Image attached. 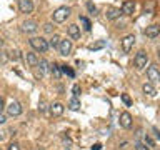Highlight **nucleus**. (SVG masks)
Segmentation results:
<instances>
[{"label": "nucleus", "instance_id": "obj_24", "mask_svg": "<svg viewBox=\"0 0 160 150\" xmlns=\"http://www.w3.org/2000/svg\"><path fill=\"white\" fill-rule=\"evenodd\" d=\"M38 67H40V70H42V73H43V72H47V70H48L47 60H38Z\"/></svg>", "mask_w": 160, "mask_h": 150}, {"label": "nucleus", "instance_id": "obj_32", "mask_svg": "<svg viewBox=\"0 0 160 150\" xmlns=\"http://www.w3.org/2000/svg\"><path fill=\"white\" fill-rule=\"evenodd\" d=\"M145 143H147L148 147H153V140L150 138V137H145Z\"/></svg>", "mask_w": 160, "mask_h": 150}, {"label": "nucleus", "instance_id": "obj_6", "mask_svg": "<svg viewBox=\"0 0 160 150\" xmlns=\"http://www.w3.org/2000/svg\"><path fill=\"white\" fill-rule=\"evenodd\" d=\"M58 52H60V55H63V57H68L70 52H72V40H67V38L62 40L58 45Z\"/></svg>", "mask_w": 160, "mask_h": 150}, {"label": "nucleus", "instance_id": "obj_20", "mask_svg": "<svg viewBox=\"0 0 160 150\" xmlns=\"http://www.w3.org/2000/svg\"><path fill=\"white\" fill-rule=\"evenodd\" d=\"M60 42H62V38L58 37V35H53L52 38H50V47H53V48H58V45H60Z\"/></svg>", "mask_w": 160, "mask_h": 150}, {"label": "nucleus", "instance_id": "obj_1", "mask_svg": "<svg viewBox=\"0 0 160 150\" xmlns=\"http://www.w3.org/2000/svg\"><path fill=\"white\" fill-rule=\"evenodd\" d=\"M30 45H32V48L33 50H37V52H47L48 47H50V43L47 42L45 38L42 37H33V38H30Z\"/></svg>", "mask_w": 160, "mask_h": 150}, {"label": "nucleus", "instance_id": "obj_26", "mask_svg": "<svg viewBox=\"0 0 160 150\" xmlns=\"http://www.w3.org/2000/svg\"><path fill=\"white\" fill-rule=\"evenodd\" d=\"M87 8H88V12H90V13H93V15L97 13V7H95L92 2H87Z\"/></svg>", "mask_w": 160, "mask_h": 150}, {"label": "nucleus", "instance_id": "obj_27", "mask_svg": "<svg viewBox=\"0 0 160 150\" xmlns=\"http://www.w3.org/2000/svg\"><path fill=\"white\" fill-rule=\"evenodd\" d=\"M72 92H73V97H78L80 92H82V90H80V85L75 83V85H73V88H72Z\"/></svg>", "mask_w": 160, "mask_h": 150}, {"label": "nucleus", "instance_id": "obj_11", "mask_svg": "<svg viewBox=\"0 0 160 150\" xmlns=\"http://www.w3.org/2000/svg\"><path fill=\"white\" fill-rule=\"evenodd\" d=\"M120 127H123V128L132 127V115H130L128 112L120 113Z\"/></svg>", "mask_w": 160, "mask_h": 150}, {"label": "nucleus", "instance_id": "obj_2", "mask_svg": "<svg viewBox=\"0 0 160 150\" xmlns=\"http://www.w3.org/2000/svg\"><path fill=\"white\" fill-rule=\"evenodd\" d=\"M68 15H70V8H68V7H58L57 10H53L52 17H53V22L62 23V22H65V20H67Z\"/></svg>", "mask_w": 160, "mask_h": 150}, {"label": "nucleus", "instance_id": "obj_37", "mask_svg": "<svg viewBox=\"0 0 160 150\" xmlns=\"http://www.w3.org/2000/svg\"><path fill=\"white\" fill-rule=\"evenodd\" d=\"M2 47H3V40L0 38V48H2Z\"/></svg>", "mask_w": 160, "mask_h": 150}, {"label": "nucleus", "instance_id": "obj_13", "mask_svg": "<svg viewBox=\"0 0 160 150\" xmlns=\"http://www.w3.org/2000/svg\"><path fill=\"white\" fill-rule=\"evenodd\" d=\"M37 28H38V25H37V22H33V20L23 22V25H22V30H23V32H27V33H33V32H37Z\"/></svg>", "mask_w": 160, "mask_h": 150}, {"label": "nucleus", "instance_id": "obj_8", "mask_svg": "<svg viewBox=\"0 0 160 150\" xmlns=\"http://www.w3.org/2000/svg\"><path fill=\"white\" fill-rule=\"evenodd\" d=\"M18 8L22 13H32V10H33L32 0H18Z\"/></svg>", "mask_w": 160, "mask_h": 150}, {"label": "nucleus", "instance_id": "obj_38", "mask_svg": "<svg viewBox=\"0 0 160 150\" xmlns=\"http://www.w3.org/2000/svg\"><path fill=\"white\" fill-rule=\"evenodd\" d=\"M2 140H3V133L0 132V142H2Z\"/></svg>", "mask_w": 160, "mask_h": 150}, {"label": "nucleus", "instance_id": "obj_21", "mask_svg": "<svg viewBox=\"0 0 160 150\" xmlns=\"http://www.w3.org/2000/svg\"><path fill=\"white\" fill-rule=\"evenodd\" d=\"M60 68H62V73L68 75V77H75V72L68 67V65H60Z\"/></svg>", "mask_w": 160, "mask_h": 150}, {"label": "nucleus", "instance_id": "obj_15", "mask_svg": "<svg viewBox=\"0 0 160 150\" xmlns=\"http://www.w3.org/2000/svg\"><path fill=\"white\" fill-rule=\"evenodd\" d=\"M68 35L73 40H78L80 38V27H78V25H75V23L70 25V27H68Z\"/></svg>", "mask_w": 160, "mask_h": 150}, {"label": "nucleus", "instance_id": "obj_31", "mask_svg": "<svg viewBox=\"0 0 160 150\" xmlns=\"http://www.w3.org/2000/svg\"><path fill=\"white\" fill-rule=\"evenodd\" d=\"M38 110H40V112H45V110H47V107H45V100H40V103H38Z\"/></svg>", "mask_w": 160, "mask_h": 150}, {"label": "nucleus", "instance_id": "obj_33", "mask_svg": "<svg viewBox=\"0 0 160 150\" xmlns=\"http://www.w3.org/2000/svg\"><path fill=\"white\" fill-rule=\"evenodd\" d=\"M135 147H137V150H148V147H145L143 143H137Z\"/></svg>", "mask_w": 160, "mask_h": 150}, {"label": "nucleus", "instance_id": "obj_19", "mask_svg": "<svg viewBox=\"0 0 160 150\" xmlns=\"http://www.w3.org/2000/svg\"><path fill=\"white\" fill-rule=\"evenodd\" d=\"M50 70H52V73H53V77L55 78H60L62 77V68H60V65H57V63H52L50 65Z\"/></svg>", "mask_w": 160, "mask_h": 150}, {"label": "nucleus", "instance_id": "obj_25", "mask_svg": "<svg viewBox=\"0 0 160 150\" xmlns=\"http://www.w3.org/2000/svg\"><path fill=\"white\" fill-rule=\"evenodd\" d=\"M122 102L127 105V107H130V105H132V98H130L127 93H122Z\"/></svg>", "mask_w": 160, "mask_h": 150}, {"label": "nucleus", "instance_id": "obj_12", "mask_svg": "<svg viewBox=\"0 0 160 150\" xmlns=\"http://www.w3.org/2000/svg\"><path fill=\"white\" fill-rule=\"evenodd\" d=\"M122 13H123L122 10L115 8V7H108L107 12H105V15H107L108 20H117V18H120V15H122Z\"/></svg>", "mask_w": 160, "mask_h": 150}, {"label": "nucleus", "instance_id": "obj_5", "mask_svg": "<svg viewBox=\"0 0 160 150\" xmlns=\"http://www.w3.org/2000/svg\"><path fill=\"white\" fill-rule=\"evenodd\" d=\"M133 43H135V35H127V37H123L122 38V52L123 53H128L130 50H132L133 47Z\"/></svg>", "mask_w": 160, "mask_h": 150}, {"label": "nucleus", "instance_id": "obj_7", "mask_svg": "<svg viewBox=\"0 0 160 150\" xmlns=\"http://www.w3.org/2000/svg\"><path fill=\"white\" fill-rule=\"evenodd\" d=\"M7 112H8V115H12V117H18V115L22 113V105L18 102H10V105L7 107Z\"/></svg>", "mask_w": 160, "mask_h": 150}, {"label": "nucleus", "instance_id": "obj_29", "mask_svg": "<svg viewBox=\"0 0 160 150\" xmlns=\"http://www.w3.org/2000/svg\"><path fill=\"white\" fill-rule=\"evenodd\" d=\"M43 30H45L47 33H52V30H53V28H52V23H45V25H43Z\"/></svg>", "mask_w": 160, "mask_h": 150}, {"label": "nucleus", "instance_id": "obj_16", "mask_svg": "<svg viewBox=\"0 0 160 150\" xmlns=\"http://www.w3.org/2000/svg\"><path fill=\"white\" fill-rule=\"evenodd\" d=\"M27 63L30 65V67H37L38 65V58L33 52H27Z\"/></svg>", "mask_w": 160, "mask_h": 150}, {"label": "nucleus", "instance_id": "obj_10", "mask_svg": "<svg viewBox=\"0 0 160 150\" xmlns=\"http://www.w3.org/2000/svg\"><path fill=\"white\" fill-rule=\"evenodd\" d=\"M63 110H65V107L60 102H55V103L50 105V115H52V117H60V115L63 113Z\"/></svg>", "mask_w": 160, "mask_h": 150}, {"label": "nucleus", "instance_id": "obj_17", "mask_svg": "<svg viewBox=\"0 0 160 150\" xmlns=\"http://www.w3.org/2000/svg\"><path fill=\"white\" fill-rule=\"evenodd\" d=\"M143 93L145 95H150V97H153V95H157V92H155V87H153V83H143Z\"/></svg>", "mask_w": 160, "mask_h": 150}, {"label": "nucleus", "instance_id": "obj_23", "mask_svg": "<svg viewBox=\"0 0 160 150\" xmlns=\"http://www.w3.org/2000/svg\"><path fill=\"white\" fill-rule=\"evenodd\" d=\"M105 47V40H98V42L97 43H92V45H90V50H98V48H103Z\"/></svg>", "mask_w": 160, "mask_h": 150}, {"label": "nucleus", "instance_id": "obj_35", "mask_svg": "<svg viewBox=\"0 0 160 150\" xmlns=\"http://www.w3.org/2000/svg\"><path fill=\"white\" fill-rule=\"evenodd\" d=\"M5 122H7V118H5V115H2V113H0V125H3Z\"/></svg>", "mask_w": 160, "mask_h": 150}, {"label": "nucleus", "instance_id": "obj_22", "mask_svg": "<svg viewBox=\"0 0 160 150\" xmlns=\"http://www.w3.org/2000/svg\"><path fill=\"white\" fill-rule=\"evenodd\" d=\"M80 22H82L83 28L87 30V32H90V30H92V23H90V20H88L87 17H80Z\"/></svg>", "mask_w": 160, "mask_h": 150}, {"label": "nucleus", "instance_id": "obj_3", "mask_svg": "<svg viewBox=\"0 0 160 150\" xmlns=\"http://www.w3.org/2000/svg\"><path fill=\"white\" fill-rule=\"evenodd\" d=\"M147 62H148V55L143 52V50H140V52H137V55H135L133 58V65L137 70H143L145 67H147Z\"/></svg>", "mask_w": 160, "mask_h": 150}, {"label": "nucleus", "instance_id": "obj_34", "mask_svg": "<svg viewBox=\"0 0 160 150\" xmlns=\"http://www.w3.org/2000/svg\"><path fill=\"white\" fill-rule=\"evenodd\" d=\"M92 150H102V145H100V143H95V145H92Z\"/></svg>", "mask_w": 160, "mask_h": 150}, {"label": "nucleus", "instance_id": "obj_18", "mask_svg": "<svg viewBox=\"0 0 160 150\" xmlns=\"http://www.w3.org/2000/svg\"><path fill=\"white\" fill-rule=\"evenodd\" d=\"M68 108L73 110V112L80 110V100H78V97H73L72 100H70V102H68Z\"/></svg>", "mask_w": 160, "mask_h": 150}, {"label": "nucleus", "instance_id": "obj_14", "mask_svg": "<svg viewBox=\"0 0 160 150\" xmlns=\"http://www.w3.org/2000/svg\"><path fill=\"white\" fill-rule=\"evenodd\" d=\"M122 12H123L125 15H132V13L135 12V2H133V0H127V2H123Z\"/></svg>", "mask_w": 160, "mask_h": 150}, {"label": "nucleus", "instance_id": "obj_39", "mask_svg": "<svg viewBox=\"0 0 160 150\" xmlns=\"http://www.w3.org/2000/svg\"><path fill=\"white\" fill-rule=\"evenodd\" d=\"M157 57H158V60H160V50H158V52H157Z\"/></svg>", "mask_w": 160, "mask_h": 150}, {"label": "nucleus", "instance_id": "obj_9", "mask_svg": "<svg viewBox=\"0 0 160 150\" xmlns=\"http://www.w3.org/2000/svg\"><path fill=\"white\" fill-rule=\"evenodd\" d=\"M145 35H147L148 38H155L160 35V25L153 23V25H148L147 28H145Z\"/></svg>", "mask_w": 160, "mask_h": 150}, {"label": "nucleus", "instance_id": "obj_36", "mask_svg": "<svg viewBox=\"0 0 160 150\" xmlns=\"http://www.w3.org/2000/svg\"><path fill=\"white\" fill-rule=\"evenodd\" d=\"M5 107H3V98L2 97H0V112H2V110H3Z\"/></svg>", "mask_w": 160, "mask_h": 150}, {"label": "nucleus", "instance_id": "obj_28", "mask_svg": "<svg viewBox=\"0 0 160 150\" xmlns=\"http://www.w3.org/2000/svg\"><path fill=\"white\" fill-rule=\"evenodd\" d=\"M10 53H12L10 57H12L13 60H18L20 58V52H18V50H13V52H10Z\"/></svg>", "mask_w": 160, "mask_h": 150}, {"label": "nucleus", "instance_id": "obj_4", "mask_svg": "<svg viewBox=\"0 0 160 150\" xmlns=\"http://www.w3.org/2000/svg\"><path fill=\"white\" fill-rule=\"evenodd\" d=\"M147 77L150 80V83H158L160 82V70L157 68V65H150L147 68Z\"/></svg>", "mask_w": 160, "mask_h": 150}, {"label": "nucleus", "instance_id": "obj_30", "mask_svg": "<svg viewBox=\"0 0 160 150\" xmlns=\"http://www.w3.org/2000/svg\"><path fill=\"white\" fill-rule=\"evenodd\" d=\"M7 150H20V145L13 142V143H10V145H8V148H7Z\"/></svg>", "mask_w": 160, "mask_h": 150}]
</instances>
